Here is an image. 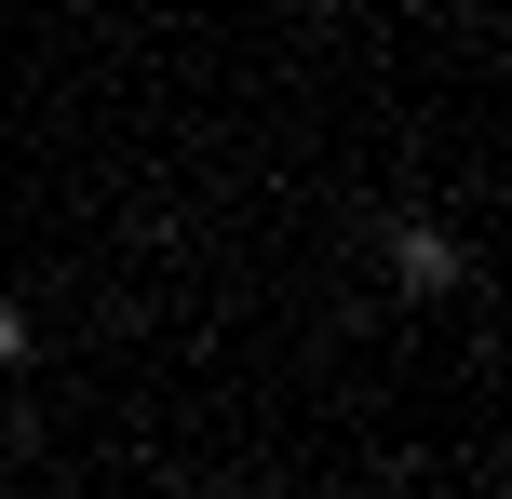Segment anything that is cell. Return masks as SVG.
<instances>
[{
	"mask_svg": "<svg viewBox=\"0 0 512 499\" xmlns=\"http://www.w3.org/2000/svg\"><path fill=\"white\" fill-rule=\"evenodd\" d=\"M391 284H405V297H459L472 284L459 243H445V216H391Z\"/></svg>",
	"mask_w": 512,
	"mask_h": 499,
	"instance_id": "obj_1",
	"label": "cell"
},
{
	"mask_svg": "<svg viewBox=\"0 0 512 499\" xmlns=\"http://www.w3.org/2000/svg\"><path fill=\"white\" fill-rule=\"evenodd\" d=\"M0 365H27V311H14V297H0Z\"/></svg>",
	"mask_w": 512,
	"mask_h": 499,
	"instance_id": "obj_2",
	"label": "cell"
}]
</instances>
